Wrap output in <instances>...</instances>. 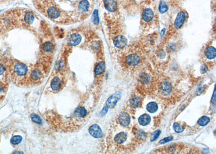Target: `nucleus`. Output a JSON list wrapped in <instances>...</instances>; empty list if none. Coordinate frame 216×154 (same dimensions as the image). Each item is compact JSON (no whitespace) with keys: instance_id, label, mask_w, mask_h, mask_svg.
Here are the masks:
<instances>
[{"instance_id":"obj_1","label":"nucleus","mask_w":216,"mask_h":154,"mask_svg":"<svg viewBox=\"0 0 216 154\" xmlns=\"http://www.w3.org/2000/svg\"><path fill=\"white\" fill-rule=\"evenodd\" d=\"M11 73L14 78L22 79L27 74L28 68L27 65L22 63L15 61L13 63L11 68Z\"/></svg>"},{"instance_id":"obj_2","label":"nucleus","mask_w":216,"mask_h":154,"mask_svg":"<svg viewBox=\"0 0 216 154\" xmlns=\"http://www.w3.org/2000/svg\"><path fill=\"white\" fill-rule=\"evenodd\" d=\"M55 49V45L51 40H46L43 41L42 44L41 50L42 54L47 56L51 55Z\"/></svg>"},{"instance_id":"obj_3","label":"nucleus","mask_w":216,"mask_h":154,"mask_svg":"<svg viewBox=\"0 0 216 154\" xmlns=\"http://www.w3.org/2000/svg\"><path fill=\"white\" fill-rule=\"evenodd\" d=\"M186 20V14L184 11L178 13L174 21V27L176 29H179L183 26Z\"/></svg>"},{"instance_id":"obj_4","label":"nucleus","mask_w":216,"mask_h":154,"mask_svg":"<svg viewBox=\"0 0 216 154\" xmlns=\"http://www.w3.org/2000/svg\"><path fill=\"white\" fill-rule=\"evenodd\" d=\"M128 40L125 36L118 35L114 38L113 43L114 45L119 49H122L127 45Z\"/></svg>"},{"instance_id":"obj_5","label":"nucleus","mask_w":216,"mask_h":154,"mask_svg":"<svg viewBox=\"0 0 216 154\" xmlns=\"http://www.w3.org/2000/svg\"><path fill=\"white\" fill-rule=\"evenodd\" d=\"M89 134L94 138L99 139L103 136L102 131L97 124L91 125L89 129Z\"/></svg>"},{"instance_id":"obj_6","label":"nucleus","mask_w":216,"mask_h":154,"mask_svg":"<svg viewBox=\"0 0 216 154\" xmlns=\"http://www.w3.org/2000/svg\"><path fill=\"white\" fill-rule=\"evenodd\" d=\"M121 96L120 92H118L113 94L108 99L106 102V105L109 108H112L116 105L117 103L120 98Z\"/></svg>"},{"instance_id":"obj_7","label":"nucleus","mask_w":216,"mask_h":154,"mask_svg":"<svg viewBox=\"0 0 216 154\" xmlns=\"http://www.w3.org/2000/svg\"><path fill=\"white\" fill-rule=\"evenodd\" d=\"M82 36L79 34H73L68 38V44L70 46H76L80 43Z\"/></svg>"},{"instance_id":"obj_8","label":"nucleus","mask_w":216,"mask_h":154,"mask_svg":"<svg viewBox=\"0 0 216 154\" xmlns=\"http://www.w3.org/2000/svg\"><path fill=\"white\" fill-rule=\"evenodd\" d=\"M125 61L128 65L135 66L138 65L140 61V56L136 54H131L126 57Z\"/></svg>"},{"instance_id":"obj_9","label":"nucleus","mask_w":216,"mask_h":154,"mask_svg":"<svg viewBox=\"0 0 216 154\" xmlns=\"http://www.w3.org/2000/svg\"><path fill=\"white\" fill-rule=\"evenodd\" d=\"M105 9L109 12H115L117 9V4L115 0H103Z\"/></svg>"},{"instance_id":"obj_10","label":"nucleus","mask_w":216,"mask_h":154,"mask_svg":"<svg viewBox=\"0 0 216 154\" xmlns=\"http://www.w3.org/2000/svg\"><path fill=\"white\" fill-rule=\"evenodd\" d=\"M143 20L145 22H151L154 19V13L153 10L150 8H145L143 10L142 14Z\"/></svg>"},{"instance_id":"obj_11","label":"nucleus","mask_w":216,"mask_h":154,"mask_svg":"<svg viewBox=\"0 0 216 154\" xmlns=\"http://www.w3.org/2000/svg\"><path fill=\"white\" fill-rule=\"evenodd\" d=\"M62 85V82L58 76H55L51 79L50 88L53 91H58Z\"/></svg>"},{"instance_id":"obj_12","label":"nucleus","mask_w":216,"mask_h":154,"mask_svg":"<svg viewBox=\"0 0 216 154\" xmlns=\"http://www.w3.org/2000/svg\"><path fill=\"white\" fill-rule=\"evenodd\" d=\"M118 121L121 125L126 127L130 123V117L127 113L123 112L118 117Z\"/></svg>"},{"instance_id":"obj_13","label":"nucleus","mask_w":216,"mask_h":154,"mask_svg":"<svg viewBox=\"0 0 216 154\" xmlns=\"http://www.w3.org/2000/svg\"><path fill=\"white\" fill-rule=\"evenodd\" d=\"M172 90L171 85L168 81H164L161 83L160 85V91L163 95H168Z\"/></svg>"},{"instance_id":"obj_14","label":"nucleus","mask_w":216,"mask_h":154,"mask_svg":"<svg viewBox=\"0 0 216 154\" xmlns=\"http://www.w3.org/2000/svg\"><path fill=\"white\" fill-rule=\"evenodd\" d=\"M42 71L38 68H36L30 74V78L33 81H37L42 77Z\"/></svg>"},{"instance_id":"obj_15","label":"nucleus","mask_w":216,"mask_h":154,"mask_svg":"<svg viewBox=\"0 0 216 154\" xmlns=\"http://www.w3.org/2000/svg\"><path fill=\"white\" fill-rule=\"evenodd\" d=\"M151 121L150 116L147 114H144L141 115L138 118V122L140 125L145 126L149 124Z\"/></svg>"},{"instance_id":"obj_16","label":"nucleus","mask_w":216,"mask_h":154,"mask_svg":"<svg viewBox=\"0 0 216 154\" xmlns=\"http://www.w3.org/2000/svg\"><path fill=\"white\" fill-rule=\"evenodd\" d=\"M205 55L206 58L208 59H209V60L214 59L216 57V48L214 47H208L205 50Z\"/></svg>"},{"instance_id":"obj_17","label":"nucleus","mask_w":216,"mask_h":154,"mask_svg":"<svg viewBox=\"0 0 216 154\" xmlns=\"http://www.w3.org/2000/svg\"><path fill=\"white\" fill-rule=\"evenodd\" d=\"M127 139V134L125 132H121L117 134L115 137V141L118 144H122Z\"/></svg>"},{"instance_id":"obj_18","label":"nucleus","mask_w":216,"mask_h":154,"mask_svg":"<svg viewBox=\"0 0 216 154\" xmlns=\"http://www.w3.org/2000/svg\"><path fill=\"white\" fill-rule=\"evenodd\" d=\"M105 68V65L104 62L103 61H100L97 64L96 67L95 68V70H94L95 74L98 76L100 75L101 74L103 73V72H104Z\"/></svg>"},{"instance_id":"obj_19","label":"nucleus","mask_w":216,"mask_h":154,"mask_svg":"<svg viewBox=\"0 0 216 154\" xmlns=\"http://www.w3.org/2000/svg\"><path fill=\"white\" fill-rule=\"evenodd\" d=\"M87 114V110L85 109L84 108L82 107L77 108L74 113L75 117H76L77 118H83L86 116Z\"/></svg>"},{"instance_id":"obj_20","label":"nucleus","mask_w":216,"mask_h":154,"mask_svg":"<svg viewBox=\"0 0 216 154\" xmlns=\"http://www.w3.org/2000/svg\"><path fill=\"white\" fill-rule=\"evenodd\" d=\"M129 102L132 107L137 108L140 105L141 100L139 96H134L130 100Z\"/></svg>"},{"instance_id":"obj_21","label":"nucleus","mask_w":216,"mask_h":154,"mask_svg":"<svg viewBox=\"0 0 216 154\" xmlns=\"http://www.w3.org/2000/svg\"><path fill=\"white\" fill-rule=\"evenodd\" d=\"M158 105L156 102H151L147 104V109L150 113H155L158 110Z\"/></svg>"},{"instance_id":"obj_22","label":"nucleus","mask_w":216,"mask_h":154,"mask_svg":"<svg viewBox=\"0 0 216 154\" xmlns=\"http://www.w3.org/2000/svg\"><path fill=\"white\" fill-rule=\"evenodd\" d=\"M210 121V119L209 117L204 116H202V117L199 119L197 123L199 125L204 127V126L207 125V124L209 123Z\"/></svg>"},{"instance_id":"obj_23","label":"nucleus","mask_w":216,"mask_h":154,"mask_svg":"<svg viewBox=\"0 0 216 154\" xmlns=\"http://www.w3.org/2000/svg\"><path fill=\"white\" fill-rule=\"evenodd\" d=\"M159 11L161 14H164L168 10L169 7L164 1H161L159 6Z\"/></svg>"},{"instance_id":"obj_24","label":"nucleus","mask_w":216,"mask_h":154,"mask_svg":"<svg viewBox=\"0 0 216 154\" xmlns=\"http://www.w3.org/2000/svg\"><path fill=\"white\" fill-rule=\"evenodd\" d=\"M22 141V137L21 136L17 135L13 137L10 142L11 144H13V145H18V144H20Z\"/></svg>"},{"instance_id":"obj_25","label":"nucleus","mask_w":216,"mask_h":154,"mask_svg":"<svg viewBox=\"0 0 216 154\" xmlns=\"http://www.w3.org/2000/svg\"><path fill=\"white\" fill-rule=\"evenodd\" d=\"M140 81L142 82L143 84H147L150 82V77L149 75L145 73L141 75L140 77Z\"/></svg>"},{"instance_id":"obj_26","label":"nucleus","mask_w":216,"mask_h":154,"mask_svg":"<svg viewBox=\"0 0 216 154\" xmlns=\"http://www.w3.org/2000/svg\"><path fill=\"white\" fill-rule=\"evenodd\" d=\"M173 128H174L175 132L177 133H181L184 131V128H183L179 123H177V122L174 123V125H173Z\"/></svg>"},{"instance_id":"obj_27","label":"nucleus","mask_w":216,"mask_h":154,"mask_svg":"<svg viewBox=\"0 0 216 154\" xmlns=\"http://www.w3.org/2000/svg\"><path fill=\"white\" fill-rule=\"evenodd\" d=\"M31 120L33 121V122L38 124H42V120L41 119L39 116L35 114H33L31 115Z\"/></svg>"},{"instance_id":"obj_28","label":"nucleus","mask_w":216,"mask_h":154,"mask_svg":"<svg viewBox=\"0 0 216 154\" xmlns=\"http://www.w3.org/2000/svg\"><path fill=\"white\" fill-rule=\"evenodd\" d=\"M160 132H160L159 130H156L155 132H154L152 134L151 136L150 141H155L156 140L158 139V137H159V136L160 135Z\"/></svg>"},{"instance_id":"obj_29","label":"nucleus","mask_w":216,"mask_h":154,"mask_svg":"<svg viewBox=\"0 0 216 154\" xmlns=\"http://www.w3.org/2000/svg\"><path fill=\"white\" fill-rule=\"evenodd\" d=\"M173 139H174L173 136H170L169 137H167L159 141V143H161V144H164V143H167V142H169L170 141H171L172 140H173Z\"/></svg>"},{"instance_id":"obj_30","label":"nucleus","mask_w":216,"mask_h":154,"mask_svg":"<svg viewBox=\"0 0 216 154\" xmlns=\"http://www.w3.org/2000/svg\"><path fill=\"white\" fill-rule=\"evenodd\" d=\"M6 74V70L3 65L0 64V79L5 76Z\"/></svg>"},{"instance_id":"obj_31","label":"nucleus","mask_w":216,"mask_h":154,"mask_svg":"<svg viewBox=\"0 0 216 154\" xmlns=\"http://www.w3.org/2000/svg\"><path fill=\"white\" fill-rule=\"evenodd\" d=\"M94 22L96 25H98V23H99V18H98V13H97V10L94 12Z\"/></svg>"},{"instance_id":"obj_32","label":"nucleus","mask_w":216,"mask_h":154,"mask_svg":"<svg viewBox=\"0 0 216 154\" xmlns=\"http://www.w3.org/2000/svg\"><path fill=\"white\" fill-rule=\"evenodd\" d=\"M207 70H208V68H207V65H202V66L201 67V68H200V70H201V72L202 73V74H204L206 72H207Z\"/></svg>"},{"instance_id":"obj_33","label":"nucleus","mask_w":216,"mask_h":154,"mask_svg":"<svg viewBox=\"0 0 216 154\" xmlns=\"http://www.w3.org/2000/svg\"><path fill=\"white\" fill-rule=\"evenodd\" d=\"M108 108H109L108 107L107 105L103 108L102 110L100 112V115H101V116H104L105 114H107V112L108 111Z\"/></svg>"},{"instance_id":"obj_34","label":"nucleus","mask_w":216,"mask_h":154,"mask_svg":"<svg viewBox=\"0 0 216 154\" xmlns=\"http://www.w3.org/2000/svg\"><path fill=\"white\" fill-rule=\"evenodd\" d=\"M158 56L160 58H163L165 57V53L163 50H161L158 53Z\"/></svg>"},{"instance_id":"obj_35","label":"nucleus","mask_w":216,"mask_h":154,"mask_svg":"<svg viewBox=\"0 0 216 154\" xmlns=\"http://www.w3.org/2000/svg\"><path fill=\"white\" fill-rule=\"evenodd\" d=\"M138 136L140 137V139H144L146 137V135L144 132L139 131L138 132Z\"/></svg>"},{"instance_id":"obj_36","label":"nucleus","mask_w":216,"mask_h":154,"mask_svg":"<svg viewBox=\"0 0 216 154\" xmlns=\"http://www.w3.org/2000/svg\"><path fill=\"white\" fill-rule=\"evenodd\" d=\"M5 92V87L3 85V84L0 83V94H2Z\"/></svg>"},{"instance_id":"obj_37","label":"nucleus","mask_w":216,"mask_h":154,"mask_svg":"<svg viewBox=\"0 0 216 154\" xmlns=\"http://www.w3.org/2000/svg\"><path fill=\"white\" fill-rule=\"evenodd\" d=\"M216 101V97H215V92H214L213 97L212 98V103H214Z\"/></svg>"},{"instance_id":"obj_38","label":"nucleus","mask_w":216,"mask_h":154,"mask_svg":"<svg viewBox=\"0 0 216 154\" xmlns=\"http://www.w3.org/2000/svg\"><path fill=\"white\" fill-rule=\"evenodd\" d=\"M164 32H165V29H163L162 31L161 32V35H162V36H163V35H164Z\"/></svg>"}]
</instances>
